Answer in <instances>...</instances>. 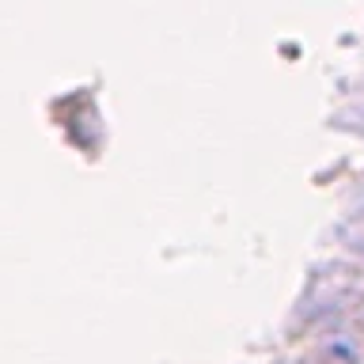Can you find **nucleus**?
<instances>
[]
</instances>
